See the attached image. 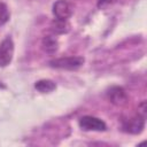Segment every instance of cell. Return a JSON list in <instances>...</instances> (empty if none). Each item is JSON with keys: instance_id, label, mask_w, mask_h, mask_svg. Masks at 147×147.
I'll return each mask as SVG.
<instances>
[{"instance_id": "3", "label": "cell", "mask_w": 147, "mask_h": 147, "mask_svg": "<svg viewBox=\"0 0 147 147\" xmlns=\"http://www.w3.org/2000/svg\"><path fill=\"white\" fill-rule=\"evenodd\" d=\"M107 98L113 105L117 107H124L129 102V96L125 90L121 86H111L107 91Z\"/></svg>"}, {"instance_id": "7", "label": "cell", "mask_w": 147, "mask_h": 147, "mask_svg": "<svg viewBox=\"0 0 147 147\" xmlns=\"http://www.w3.org/2000/svg\"><path fill=\"white\" fill-rule=\"evenodd\" d=\"M41 46L46 53L53 55L59 49V41L54 36H46V37H44V39L41 41Z\"/></svg>"}, {"instance_id": "12", "label": "cell", "mask_w": 147, "mask_h": 147, "mask_svg": "<svg viewBox=\"0 0 147 147\" xmlns=\"http://www.w3.org/2000/svg\"><path fill=\"white\" fill-rule=\"evenodd\" d=\"M115 0H98V7L99 8H106L107 6H109V5H111L113 2H114Z\"/></svg>"}, {"instance_id": "9", "label": "cell", "mask_w": 147, "mask_h": 147, "mask_svg": "<svg viewBox=\"0 0 147 147\" xmlns=\"http://www.w3.org/2000/svg\"><path fill=\"white\" fill-rule=\"evenodd\" d=\"M51 28H52V31L55 34H63V33H67L69 31V24L64 20H57V18H55L52 22Z\"/></svg>"}, {"instance_id": "11", "label": "cell", "mask_w": 147, "mask_h": 147, "mask_svg": "<svg viewBox=\"0 0 147 147\" xmlns=\"http://www.w3.org/2000/svg\"><path fill=\"white\" fill-rule=\"evenodd\" d=\"M137 114L139 116H141L142 118L146 119V116H147V103H146V101H141L138 105V111H137Z\"/></svg>"}, {"instance_id": "2", "label": "cell", "mask_w": 147, "mask_h": 147, "mask_svg": "<svg viewBox=\"0 0 147 147\" xmlns=\"http://www.w3.org/2000/svg\"><path fill=\"white\" fill-rule=\"evenodd\" d=\"M78 124L80 126V129H83L84 131H106L107 125L106 123L94 116H83L79 118Z\"/></svg>"}, {"instance_id": "4", "label": "cell", "mask_w": 147, "mask_h": 147, "mask_svg": "<svg viewBox=\"0 0 147 147\" xmlns=\"http://www.w3.org/2000/svg\"><path fill=\"white\" fill-rule=\"evenodd\" d=\"M52 11L55 18L67 21L69 17H71L74 13V8L68 0H56L53 3Z\"/></svg>"}, {"instance_id": "10", "label": "cell", "mask_w": 147, "mask_h": 147, "mask_svg": "<svg viewBox=\"0 0 147 147\" xmlns=\"http://www.w3.org/2000/svg\"><path fill=\"white\" fill-rule=\"evenodd\" d=\"M9 16H10V14H9L7 5L3 2H0V26L8 22Z\"/></svg>"}, {"instance_id": "5", "label": "cell", "mask_w": 147, "mask_h": 147, "mask_svg": "<svg viewBox=\"0 0 147 147\" xmlns=\"http://www.w3.org/2000/svg\"><path fill=\"white\" fill-rule=\"evenodd\" d=\"M14 55V42L10 37H6L0 44V67L8 65Z\"/></svg>"}, {"instance_id": "8", "label": "cell", "mask_w": 147, "mask_h": 147, "mask_svg": "<svg viewBox=\"0 0 147 147\" xmlns=\"http://www.w3.org/2000/svg\"><path fill=\"white\" fill-rule=\"evenodd\" d=\"M34 87L40 93H51L56 88V84L51 79H40L34 84Z\"/></svg>"}, {"instance_id": "1", "label": "cell", "mask_w": 147, "mask_h": 147, "mask_svg": "<svg viewBox=\"0 0 147 147\" xmlns=\"http://www.w3.org/2000/svg\"><path fill=\"white\" fill-rule=\"evenodd\" d=\"M85 60L82 56H64L49 61V67L55 69H64V70H76L84 64Z\"/></svg>"}, {"instance_id": "6", "label": "cell", "mask_w": 147, "mask_h": 147, "mask_svg": "<svg viewBox=\"0 0 147 147\" xmlns=\"http://www.w3.org/2000/svg\"><path fill=\"white\" fill-rule=\"evenodd\" d=\"M123 131L131 133V134H139L142 132L144 127H145V118H142L141 116H139L138 114L133 117L126 118L123 121Z\"/></svg>"}]
</instances>
